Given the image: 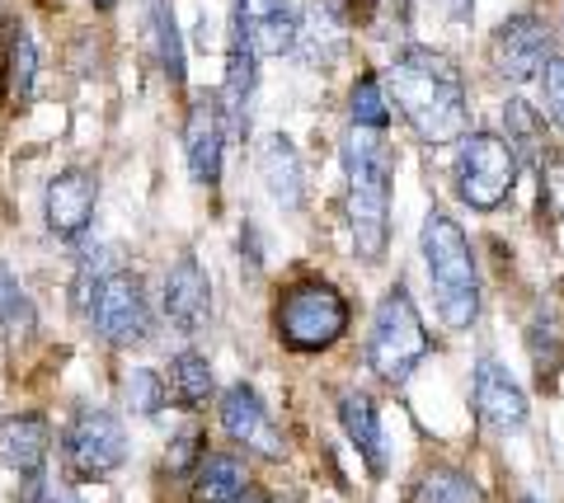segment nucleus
Wrapping results in <instances>:
<instances>
[{
  "label": "nucleus",
  "mask_w": 564,
  "mask_h": 503,
  "mask_svg": "<svg viewBox=\"0 0 564 503\" xmlns=\"http://www.w3.org/2000/svg\"><path fill=\"white\" fill-rule=\"evenodd\" d=\"M348 113H352V128H372V132H386L391 123V103H386V90L372 72H362L358 85L348 95Z\"/></svg>",
  "instance_id": "obj_26"
},
{
  "label": "nucleus",
  "mask_w": 564,
  "mask_h": 503,
  "mask_svg": "<svg viewBox=\"0 0 564 503\" xmlns=\"http://www.w3.org/2000/svg\"><path fill=\"white\" fill-rule=\"evenodd\" d=\"M170 401V386H165V376L161 372H151V368H132L128 376V409L132 414H161V405Z\"/></svg>",
  "instance_id": "obj_29"
},
{
  "label": "nucleus",
  "mask_w": 564,
  "mask_h": 503,
  "mask_svg": "<svg viewBox=\"0 0 564 503\" xmlns=\"http://www.w3.org/2000/svg\"><path fill=\"white\" fill-rule=\"evenodd\" d=\"M475 414H480V424L494 433H513L527 424V395L494 358H485L480 368H475Z\"/></svg>",
  "instance_id": "obj_15"
},
{
  "label": "nucleus",
  "mask_w": 564,
  "mask_h": 503,
  "mask_svg": "<svg viewBox=\"0 0 564 503\" xmlns=\"http://www.w3.org/2000/svg\"><path fill=\"white\" fill-rule=\"evenodd\" d=\"M47 447H52V428L43 414H10V419H0V461L10 466V471H39L47 461Z\"/></svg>",
  "instance_id": "obj_19"
},
{
  "label": "nucleus",
  "mask_w": 564,
  "mask_h": 503,
  "mask_svg": "<svg viewBox=\"0 0 564 503\" xmlns=\"http://www.w3.org/2000/svg\"><path fill=\"white\" fill-rule=\"evenodd\" d=\"M62 457L76 480H104L128 461V433L109 409H80L62 433Z\"/></svg>",
  "instance_id": "obj_8"
},
{
  "label": "nucleus",
  "mask_w": 564,
  "mask_h": 503,
  "mask_svg": "<svg viewBox=\"0 0 564 503\" xmlns=\"http://www.w3.org/2000/svg\"><path fill=\"white\" fill-rule=\"evenodd\" d=\"M414 503H485V499L462 471H429L423 484H419Z\"/></svg>",
  "instance_id": "obj_28"
},
{
  "label": "nucleus",
  "mask_w": 564,
  "mask_h": 503,
  "mask_svg": "<svg viewBox=\"0 0 564 503\" xmlns=\"http://www.w3.org/2000/svg\"><path fill=\"white\" fill-rule=\"evenodd\" d=\"M348 335V302L329 283H296L278 302V339L292 353H325Z\"/></svg>",
  "instance_id": "obj_5"
},
{
  "label": "nucleus",
  "mask_w": 564,
  "mask_h": 503,
  "mask_svg": "<svg viewBox=\"0 0 564 503\" xmlns=\"http://www.w3.org/2000/svg\"><path fill=\"white\" fill-rule=\"evenodd\" d=\"M221 155H226V118H221V99L217 95H198L188 103L184 118V161L188 175L203 188L221 179Z\"/></svg>",
  "instance_id": "obj_12"
},
{
  "label": "nucleus",
  "mask_w": 564,
  "mask_h": 503,
  "mask_svg": "<svg viewBox=\"0 0 564 503\" xmlns=\"http://www.w3.org/2000/svg\"><path fill=\"white\" fill-rule=\"evenodd\" d=\"M339 424L348 433V442L362 452V461L372 466V475H386V438H381V414L367 391H339Z\"/></svg>",
  "instance_id": "obj_20"
},
{
  "label": "nucleus",
  "mask_w": 564,
  "mask_h": 503,
  "mask_svg": "<svg viewBox=\"0 0 564 503\" xmlns=\"http://www.w3.org/2000/svg\"><path fill=\"white\" fill-rule=\"evenodd\" d=\"M545 62H551V33L536 14H513V20L499 24V33H494V72L503 80H532L541 76Z\"/></svg>",
  "instance_id": "obj_11"
},
{
  "label": "nucleus",
  "mask_w": 564,
  "mask_h": 503,
  "mask_svg": "<svg viewBox=\"0 0 564 503\" xmlns=\"http://www.w3.org/2000/svg\"><path fill=\"white\" fill-rule=\"evenodd\" d=\"M296 47H306V57L311 62H321V66H329L334 57H339V47H344V20L334 14V6L325 0H315L311 6V14L302 20V33H296Z\"/></svg>",
  "instance_id": "obj_22"
},
{
  "label": "nucleus",
  "mask_w": 564,
  "mask_h": 503,
  "mask_svg": "<svg viewBox=\"0 0 564 503\" xmlns=\"http://www.w3.org/2000/svg\"><path fill=\"white\" fill-rule=\"evenodd\" d=\"M33 325H39V310H33L29 292L20 287V277H14L10 264L0 259V335H6V339H24Z\"/></svg>",
  "instance_id": "obj_25"
},
{
  "label": "nucleus",
  "mask_w": 564,
  "mask_h": 503,
  "mask_svg": "<svg viewBox=\"0 0 564 503\" xmlns=\"http://www.w3.org/2000/svg\"><path fill=\"white\" fill-rule=\"evenodd\" d=\"M250 494V471L236 452H203L188 471V499L193 503H231Z\"/></svg>",
  "instance_id": "obj_18"
},
{
  "label": "nucleus",
  "mask_w": 564,
  "mask_h": 503,
  "mask_svg": "<svg viewBox=\"0 0 564 503\" xmlns=\"http://www.w3.org/2000/svg\"><path fill=\"white\" fill-rule=\"evenodd\" d=\"M95 207H99V179L90 170H62L57 179L47 184L43 194V217H47V231L62 236V240H76L90 231L95 221Z\"/></svg>",
  "instance_id": "obj_13"
},
{
  "label": "nucleus",
  "mask_w": 564,
  "mask_h": 503,
  "mask_svg": "<svg viewBox=\"0 0 564 503\" xmlns=\"http://www.w3.org/2000/svg\"><path fill=\"white\" fill-rule=\"evenodd\" d=\"M348 170V231L367 264H381L391 245V151L372 128H352L344 142Z\"/></svg>",
  "instance_id": "obj_2"
},
{
  "label": "nucleus",
  "mask_w": 564,
  "mask_h": 503,
  "mask_svg": "<svg viewBox=\"0 0 564 503\" xmlns=\"http://www.w3.org/2000/svg\"><path fill=\"white\" fill-rule=\"evenodd\" d=\"M423 358H429V329H423V316H419L414 297L395 283L381 297L377 316H372L367 362H372V372L386 381V386H404Z\"/></svg>",
  "instance_id": "obj_4"
},
{
  "label": "nucleus",
  "mask_w": 564,
  "mask_h": 503,
  "mask_svg": "<svg viewBox=\"0 0 564 503\" xmlns=\"http://www.w3.org/2000/svg\"><path fill=\"white\" fill-rule=\"evenodd\" d=\"M560 217H564V207H560Z\"/></svg>",
  "instance_id": "obj_34"
},
{
  "label": "nucleus",
  "mask_w": 564,
  "mask_h": 503,
  "mask_svg": "<svg viewBox=\"0 0 564 503\" xmlns=\"http://www.w3.org/2000/svg\"><path fill=\"white\" fill-rule=\"evenodd\" d=\"M259 52L250 39L231 24V52H226V85H221V118L231 123L240 136L250 132V109H254V85H259Z\"/></svg>",
  "instance_id": "obj_16"
},
{
  "label": "nucleus",
  "mask_w": 564,
  "mask_h": 503,
  "mask_svg": "<svg viewBox=\"0 0 564 503\" xmlns=\"http://www.w3.org/2000/svg\"><path fill=\"white\" fill-rule=\"evenodd\" d=\"M151 33H155V57H161L165 80L180 90L184 85V39L180 24H174V6L170 0H151Z\"/></svg>",
  "instance_id": "obj_24"
},
{
  "label": "nucleus",
  "mask_w": 564,
  "mask_h": 503,
  "mask_svg": "<svg viewBox=\"0 0 564 503\" xmlns=\"http://www.w3.org/2000/svg\"><path fill=\"white\" fill-rule=\"evenodd\" d=\"M203 457V438L198 433H180V447L170 452V471H193Z\"/></svg>",
  "instance_id": "obj_31"
},
{
  "label": "nucleus",
  "mask_w": 564,
  "mask_h": 503,
  "mask_svg": "<svg viewBox=\"0 0 564 503\" xmlns=\"http://www.w3.org/2000/svg\"><path fill=\"white\" fill-rule=\"evenodd\" d=\"M170 395L180 401V409H207L212 395H217V376H212V362L203 353H174L170 358Z\"/></svg>",
  "instance_id": "obj_21"
},
{
  "label": "nucleus",
  "mask_w": 564,
  "mask_h": 503,
  "mask_svg": "<svg viewBox=\"0 0 564 503\" xmlns=\"http://www.w3.org/2000/svg\"><path fill=\"white\" fill-rule=\"evenodd\" d=\"M161 310L174 325V335H203L212 320V277L203 273V264L193 254H180L165 273L161 287Z\"/></svg>",
  "instance_id": "obj_10"
},
{
  "label": "nucleus",
  "mask_w": 564,
  "mask_h": 503,
  "mask_svg": "<svg viewBox=\"0 0 564 503\" xmlns=\"http://www.w3.org/2000/svg\"><path fill=\"white\" fill-rule=\"evenodd\" d=\"M90 6H95V10H113V6H118V0H90Z\"/></svg>",
  "instance_id": "obj_32"
},
{
  "label": "nucleus",
  "mask_w": 564,
  "mask_h": 503,
  "mask_svg": "<svg viewBox=\"0 0 564 503\" xmlns=\"http://www.w3.org/2000/svg\"><path fill=\"white\" fill-rule=\"evenodd\" d=\"M259 175H263V188H269V198L278 207H288V212H296V207L306 203V179H302V155H296L292 136H263L259 142Z\"/></svg>",
  "instance_id": "obj_17"
},
{
  "label": "nucleus",
  "mask_w": 564,
  "mask_h": 503,
  "mask_svg": "<svg viewBox=\"0 0 564 503\" xmlns=\"http://www.w3.org/2000/svg\"><path fill=\"white\" fill-rule=\"evenodd\" d=\"M386 80H391V95L400 103L404 123L414 128L423 146H447V142H462L466 136V128H470L466 80L447 52L400 47Z\"/></svg>",
  "instance_id": "obj_1"
},
{
  "label": "nucleus",
  "mask_w": 564,
  "mask_h": 503,
  "mask_svg": "<svg viewBox=\"0 0 564 503\" xmlns=\"http://www.w3.org/2000/svg\"><path fill=\"white\" fill-rule=\"evenodd\" d=\"M513 184H518L513 146L494 132L466 136L462 161H456V198L475 207V212H494V207H503L513 198Z\"/></svg>",
  "instance_id": "obj_7"
},
{
  "label": "nucleus",
  "mask_w": 564,
  "mask_h": 503,
  "mask_svg": "<svg viewBox=\"0 0 564 503\" xmlns=\"http://www.w3.org/2000/svg\"><path fill=\"white\" fill-rule=\"evenodd\" d=\"M85 320H90L95 335L109 343V349H132V343H147L151 339V302H147V287L141 277L128 269H113L104 273L95 292L85 297Z\"/></svg>",
  "instance_id": "obj_6"
},
{
  "label": "nucleus",
  "mask_w": 564,
  "mask_h": 503,
  "mask_svg": "<svg viewBox=\"0 0 564 503\" xmlns=\"http://www.w3.org/2000/svg\"><path fill=\"white\" fill-rule=\"evenodd\" d=\"M0 80H6V95H10L14 103L33 95V80H39V47H33V39H29L24 29H10Z\"/></svg>",
  "instance_id": "obj_23"
},
{
  "label": "nucleus",
  "mask_w": 564,
  "mask_h": 503,
  "mask_svg": "<svg viewBox=\"0 0 564 503\" xmlns=\"http://www.w3.org/2000/svg\"><path fill=\"white\" fill-rule=\"evenodd\" d=\"M423 264H429V277L437 287V316H443L447 329H470L475 316H480V277H475V254L466 231L456 227L447 212H429L423 221Z\"/></svg>",
  "instance_id": "obj_3"
},
{
  "label": "nucleus",
  "mask_w": 564,
  "mask_h": 503,
  "mask_svg": "<svg viewBox=\"0 0 564 503\" xmlns=\"http://www.w3.org/2000/svg\"><path fill=\"white\" fill-rule=\"evenodd\" d=\"M236 29L250 39V47L259 57H282V52H296V33L302 20L288 0H240L236 6Z\"/></svg>",
  "instance_id": "obj_14"
},
{
  "label": "nucleus",
  "mask_w": 564,
  "mask_h": 503,
  "mask_svg": "<svg viewBox=\"0 0 564 503\" xmlns=\"http://www.w3.org/2000/svg\"><path fill=\"white\" fill-rule=\"evenodd\" d=\"M503 128H508L503 142L513 146V155H536L541 142H545L541 113L532 109V103H522V99H508V103H503Z\"/></svg>",
  "instance_id": "obj_27"
},
{
  "label": "nucleus",
  "mask_w": 564,
  "mask_h": 503,
  "mask_svg": "<svg viewBox=\"0 0 564 503\" xmlns=\"http://www.w3.org/2000/svg\"><path fill=\"white\" fill-rule=\"evenodd\" d=\"M217 414H221L226 438L240 442L245 452H254V457H263V461H282V457H288V442H282V433L273 428L269 405L259 401V391H254V386L236 381V386L221 395Z\"/></svg>",
  "instance_id": "obj_9"
},
{
  "label": "nucleus",
  "mask_w": 564,
  "mask_h": 503,
  "mask_svg": "<svg viewBox=\"0 0 564 503\" xmlns=\"http://www.w3.org/2000/svg\"><path fill=\"white\" fill-rule=\"evenodd\" d=\"M541 95H545V118L564 132V52H551V62L541 66Z\"/></svg>",
  "instance_id": "obj_30"
},
{
  "label": "nucleus",
  "mask_w": 564,
  "mask_h": 503,
  "mask_svg": "<svg viewBox=\"0 0 564 503\" xmlns=\"http://www.w3.org/2000/svg\"><path fill=\"white\" fill-rule=\"evenodd\" d=\"M231 503H259V499H254V494H240V499H231Z\"/></svg>",
  "instance_id": "obj_33"
}]
</instances>
